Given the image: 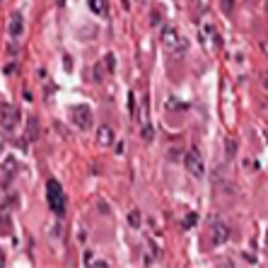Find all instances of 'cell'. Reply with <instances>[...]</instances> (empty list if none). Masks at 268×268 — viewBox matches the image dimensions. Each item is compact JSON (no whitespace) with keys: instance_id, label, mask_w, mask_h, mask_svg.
<instances>
[{"instance_id":"cell-6","label":"cell","mask_w":268,"mask_h":268,"mask_svg":"<svg viewBox=\"0 0 268 268\" xmlns=\"http://www.w3.org/2000/svg\"><path fill=\"white\" fill-rule=\"evenodd\" d=\"M210 239H213L215 246H222V244L229 241V227L225 220H217V217H215L213 222H210Z\"/></svg>"},{"instance_id":"cell-19","label":"cell","mask_w":268,"mask_h":268,"mask_svg":"<svg viewBox=\"0 0 268 268\" xmlns=\"http://www.w3.org/2000/svg\"><path fill=\"white\" fill-rule=\"evenodd\" d=\"M3 263H5V258H3V251H0V266H3Z\"/></svg>"},{"instance_id":"cell-2","label":"cell","mask_w":268,"mask_h":268,"mask_svg":"<svg viewBox=\"0 0 268 268\" xmlns=\"http://www.w3.org/2000/svg\"><path fill=\"white\" fill-rule=\"evenodd\" d=\"M46 201H49V208H51L56 215L66 213V191H63V186H61L56 179H49V181H46Z\"/></svg>"},{"instance_id":"cell-11","label":"cell","mask_w":268,"mask_h":268,"mask_svg":"<svg viewBox=\"0 0 268 268\" xmlns=\"http://www.w3.org/2000/svg\"><path fill=\"white\" fill-rule=\"evenodd\" d=\"M196 222H198V215L188 213L186 217H184V222H181V227H184V229H193V227H196Z\"/></svg>"},{"instance_id":"cell-14","label":"cell","mask_w":268,"mask_h":268,"mask_svg":"<svg viewBox=\"0 0 268 268\" xmlns=\"http://www.w3.org/2000/svg\"><path fill=\"white\" fill-rule=\"evenodd\" d=\"M210 37H215V32H213V27H210V25H205V27L201 29V39H203V41H208Z\"/></svg>"},{"instance_id":"cell-8","label":"cell","mask_w":268,"mask_h":268,"mask_svg":"<svg viewBox=\"0 0 268 268\" xmlns=\"http://www.w3.org/2000/svg\"><path fill=\"white\" fill-rule=\"evenodd\" d=\"M97 143H99L102 148H111V145H114V128H111V126H99Z\"/></svg>"},{"instance_id":"cell-4","label":"cell","mask_w":268,"mask_h":268,"mask_svg":"<svg viewBox=\"0 0 268 268\" xmlns=\"http://www.w3.org/2000/svg\"><path fill=\"white\" fill-rule=\"evenodd\" d=\"M68 116H70V123H75L80 131H87L92 126V109L87 104H75V107L68 109Z\"/></svg>"},{"instance_id":"cell-10","label":"cell","mask_w":268,"mask_h":268,"mask_svg":"<svg viewBox=\"0 0 268 268\" xmlns=\"http://www.w3.org/2000/svg\"><path fill=\"white\" fill-rule=\"evenodd\" d=\"M90 10H92L97 17H104L107 15V0H87Z\"/></svg>"},{"instance_id":"cell-12","label":"cell","mask_w":268,"mask_h":268,"mask_svg":"<svg viewBox=\"0 0 268 268\" xmlns=\"http://www.w3.org/2000/svg\"><path fill=\"white\" fill-rule=\"evenodd\" d=\"M104 70H107V73H114V70H116V58H114V54L104 56Z\"/></svg>"},{"instance_id":"cell-13","label":"cell","mask_w":268,"mask_h":268,"mask_svg":"<svg viewBox=\"0 0 268 268\" xmlns=\"http://www.w3.org/2000/svg\"><path fill=\"white\" fill-rule=\"evenodd\" d=\"M128 225L133 229L140 227V213H138V210H131V213H128Z\"/></svg>"},{"instance_id":"cell-17","label":"cell","mask_w":268,"mask_h":268,"mask_svg":"<svg viewBox=\"0 0 268 268\" xmlns=\"http://www.w3.org/2000/svg\"><path fill=\"white\" fill-rule=\"evenodd\" d=\"M94 268H107V261H92Z\"/></svg>"},{"instance_id":"cell-20","label":"cell","mask_w":268,"mask_h":268,"mask_svg":"<svg viewBox=\"0 0 268 268\" xmlns=\"http://www.w3.org/2000/svg\"><path fill=\"white\" fill-rule=\"evenodd\" d=\"M138 3H148V0H138Z\"/></svg>"},{"instance_id":"cell-16","label":"cell","mask_w":268,"mask_h":268,"mask_svg":"<svg viewBox=\"0 0 268 268\" xmlns=\"http://www.w3.org/2000/svg\"><path fill=\"white\" fill-rule=\"evenodd\" d=\"M143 138H145V140H152V128H150L148 123H145V128H143Z\"/></svg>"},{"instance_id":"cell-7","label":"cell","mask_w":268,"mask_h":268,"mask_svg":"<svg viewBox=\"0 0 268 268\" xmlns=\"http://www.w3.org/2000/svg\"><path fill=\"white\" fill-rule=\"evenodd\" d=\"M8 32H10V37H13V39H20V37L25 34V17H22V13H13Z\"/></svg>"},{"instance_id":"cell-9","label":"cell","mask_w":268,"mask_h":268,"mask_svg":"<svg viewBox=\"0 0 268 268\" xmlns=\"http://www.w3.org/2000/svg\"><path fill=\"white\" fill-rule=\"evenodd\" d=\"M15 172H17V160H15V157H8V160L3 162V179H5L3 184H10Z\"/></svg>"},{"instance_id":"cell-15","label":"cell","mask_w":268,"mask_h":268,"mask_svg":"<svg viewBox=\"0 0 268 268\" xmlns=\"http://www.w3.org/2000/svg\"><path fill=\"white\" fill-rule=\"evenodd\" d=\"M128 111H131V116H135V94L128 92Z\"/></svg>"},{"instance_id":"cell-1","label":"cell","mask_w":268,"mask_h":268,"mask_svg":"<svg viewBox=\"0 0 268 268\" xmlns=\"http://www.w3.org/2000/svg\"><path fill=\"white\" fill-rule=\"evenodd\" d=\"M160 39H162V44H164V49H167V54H172V56H184L188 51V41L176 32L174 27H162V32H160Z\"/></svg>"},{"instance_id":"cell-5","label":"cell","mask_w":268,"mask_h":268,"mask_svg":"<svg viewBox=\"0 0 268 268\" xmlns=\"http://www.w3.org/2000/svg\"><path fill=\"white\" fill-rule=\"evenodd\" d=\"M17 119H20V111H17L15 104H3L0 107V126H3V131L13 133L17 128Z\"/></svg>"},{"instance_id":"cell-18","label":"cell","mask_w":268,"mask_h":268,"mask_svg":"<svg viewBox=\"0 0 268 268\" xmlns=\"http://www.w3.org/2000/svg\"><path fill=\"white\" fill-rule=\"evenodd\" d=\"M56 3H58V5H61V8H63V5H66V0H56Z\"/></svg>"},{"instance_id":"cell-3","label":"cell","mask_w":268,"mask_h":268,"mask_svg":"<svg viewBox=\"0 0 268 268\" xmlns=\"http://www.w3.org/2000/svg\"><path fill=\"white\" fill-rule=\"evenodd\" d=\"M184 167H186V172L193 179H203L205 176V162H203V157H201V152L196 148H191L184 155Z\"/></svg>"}]
</instances>
